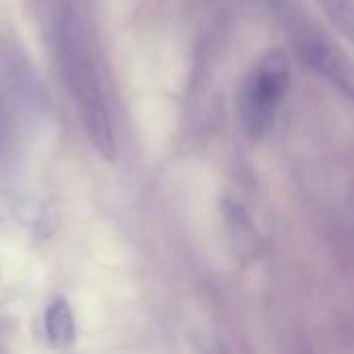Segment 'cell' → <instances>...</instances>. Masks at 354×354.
I'll list each match as a JSON object with an SVG mask.
<instances>
[{
  "mask_svg": "<svg viewBox=\"0 0 354 354\" xmlns=\"http://www.w3.org/2000/svg\"><path fill=\"white\" fill-rule=\"evenodd\" d=\"M58 44H60L62 75L77 104L79 116L83 118L87 137L102 158L116 160L118 147H116L112 120L106 108V100L102 95V87L95 79V68L89 58V50L77 17L66 15L62 19Z\"/></svg>",
  "mask_w": 354,
  "mask_h": 354,
  "instance_id": "1",
  "label": "cell"
},
{
  "mask_svg": "<svg viewBox=\"0 0 354 354\" xmlns=\"http://www.w3.org/2000/svg\"><path fill=\"white\" fill-rule=\"evenodd\" d=\"M46 334L56 348H68L75 342V319L64 299H56L48 307Z\"/></svg>",
  "mask_w": 354,
  "mask_h": 354,
  "instance_id": "3",
  "label": "cell"
},
{
  "mask_svg": "<svg viewBox=\"0 0 354 354\" xmlns=\"http://www.w3.org/2000/svg\"><path fill=\"white\" fill-rule=\"evenodd\" d=\"M290 83V68L284 52L263 54L243 81L239 95V116L251 139H263L274 122Z\"/></svg>",
  "mask_w": 354,
  "mask_h": 354,
  "instance_id": "2",
  "label": "cell"
},
{
  "mask_svg": "<svg viewBox=\"0 0 354 354\" xmlns=\"http://www.w3.org/2000/svg\"><path fill=\"white\" fill-rule=\"evenodd\" d=\"M332 25L354 48V0H319Z\"/></svg>",
  "mask_w": 354,
  "mask_h": 354,
  "instance_id": "4",
  "label": "cell"
}]
</instances>
